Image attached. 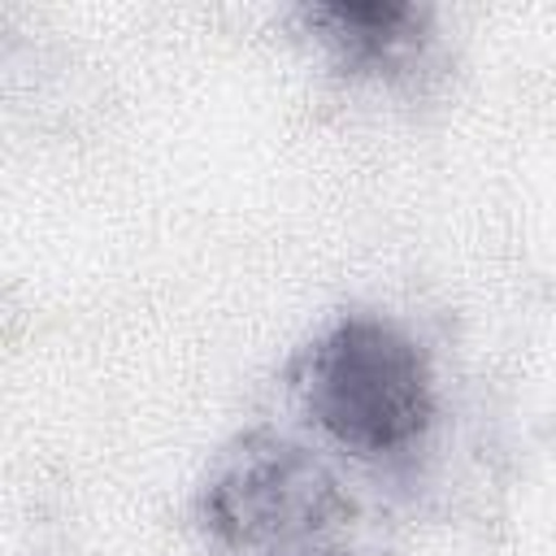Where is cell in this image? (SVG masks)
I'll use <instances>...</instances> for the list:
<instances>
[{
	"instance_id": "cell-3",
	"label": "cell",
	"mask_w": 556,
	"mask_h": 556,
	"mask_svg": "<svg viewBox=\"0 0 556 556\" xmlns=\"http://www.w3.org/2000/svg\"><path fill=\"white\" fill-rule=\"evenodd\" d=\"M295 22L343 74H356V78L413 74L434 39V9L413 0L300 4Z\"/></svg>"
},
{
	"instance_id": "cell-1",
	"label": "cell",
	"mask_w": 556,
	"mask_h": 556,
	"mask_svg": "<svg viewBox=\"0 0 556 556\" xmlns=\"http://www.w3.org/2000/svg\"><path fill=\"white\" fill-rule=\"evenodd\" d=\"M291 400L356 460L404 456L439 413L426 348L378 313H343L321 326L291 361Z\"/></svg>"
},
{
	"instance_id": "cell-2",
	"label": "cell",
	"mask_w": 556,
	"mask_h": 556,
	"mask_svg": "<svg viewBox=\"0 0 556 556\" xmlns=\"http://www.w3.org/2000/svg\"><path fill=\"white\" fill-rule=\"evenodd\" d=\"M195 517L230 552H291L352 526L356 500L313 447L256 426L213 456Z\"/></svg>"
}]
</instances>
